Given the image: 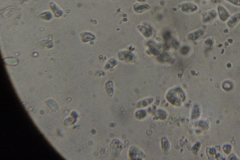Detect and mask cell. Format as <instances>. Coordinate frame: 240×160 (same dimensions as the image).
<instances>
[{
	"label": "cell",
	"mask_w": 240,
	"mask_h": 160,
	"mask_svg": "<svg viewBox=\"0 0 240 160\" xmlns=\"http://www.w3.org/2000/svg\"><path fill=\"white\" fill-rule=\"evenodd\" d=\"M218 13L220 19L223 21H226L229 17V14L225 8L222 6L218 8Z\"/></svg>",
	"instance_id": "1"
},
{
	"label": "cell",
	"mask_w": 240,
	"mask_h": 160,
	"mask_svg": "<svg viewBox=\"0 0 240 160\" xmlns=\"http://www.w3.org/2000/svg\"><path fill=\"white\" fill-rule=\"evenodd\" d=\"M240 19V14H236L234 15L233 17H232L229 20V25L231 27H233L237 24V23L239 21Z\"/></svg>",
	"instance_id": "2"
},
{
	"label": "cell",
	"mask_w": 240,
	"mask_h": 160,
	"mask_svg": "<svg viewBox=\"0 0 240 160\" xmlns=\"http://www.w3.org/2000/svg\"><path fill=\"white\" fill-rule=\"evenodd\" d=\"M227 1L235 5L240 6V0H227Z\"/></svg>",
	"instance_id": "3"
}]
</instances>
